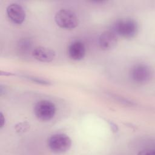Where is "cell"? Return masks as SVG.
<instances>
[{"mask_svg": "<svg viewBox=\"0 0 155 155\" xmlns=\"http://www.w3.org/2000/svg\"><path fill=\"white\" fill-rule=\"evenodd\" d=\"M50 150L55 153H63L67 151L71 146L70 137L65 134L58 133L51 136L47 141Z\"/></svg>", "mask_w": 155, "mask_h": 155, "instance_id": "3", "label": "cell"}, {"mask_svg": "<svg viewBox=\"0 0 155 155\" xmlns=\"http://www.w3.org/2000/svg\"><path fill=\"white\" fill-rule=\"evenodd\" d=\"M56 106L50 101L41 100L35 105L34 113L36 117L42 121L50 120L55 115Z\"/></svg>", "mask_w": 155, "mask_h": 155, "instance_id": "4", "label": "cell"}, {"mask_svg": "<svg viewBox=\"0 0 155 155\" xmlns=\"http://www.w3.org/2000/svg\"><path fill=\"white\" fill-rule=\"evenodd\" d=\"M54 21L59 27L67 30L74 29L79 24L76 14L68 8L59 10L54 15Z\"/></svg>", "mask_w": 155, "mask_h": 155, "instance_id": "2", "label": "cell"}, {"mask_svg": "<svg viewBox=\"0 0 155 155\" xmlns=\"http://www.w3.org/2000/svg\"><path fill=\"white\" fill-rule=\"evenodd\" d=\"M138 30V24L134 19L124 18L118 19L114 23L112 31L117 36L125 39H132L137 35Z\"/></svg>", "mask_w": 155, "mask_h": 155, "instance_id": "1", "label": "cell"}, {"mask_svg": "<svg viewBox=\"0 0 155 155\" xmlns=\"http://www.w3.org/2000/svg\"><path fill=\"white\" fill-rule=\"evenodd\" d=\"M130 76L134 82L139 84H145L151 80L152 71L147 64H137L130 69Z\"/></svg>", "mask_w": 155, "mask_h": 155, "instance_id": "5", "label": "cell"}, {"mask_svg": "<svg viewBox=\"0 0 155 155\" xmlns=\"http://www.w3.org/2000/svg\"><path fill=\"white\" fill-rule=\"evenodd\" d=\"M28 79H30L31 81H32L34 82L42 84V85H49L50 84V82L45 79H43L42 78H36V77H28Z\"/></svg>", "mask_w": 155, "mask_h": 155, "instance_id": "10", "label": "cell"}, {"mask_svg": "<svg viewBox=\"0 0 155 155\" xmlns=\"http://www.w3.org/2000/svg\"><path fill=\"white\" fill-rule=\"evenodd\" d=\"M25 123L22 122V123H20V124H18L19 126L16 125V130L18 131V132H23L24 130H26L27 128H28V125H25L24 127V124Z\"/></svg>", "mask_w": 155, "mask_h": 155, "instance_id": "11", "label": "cell"}, {"mask_svg": "<svg viewBox=\"0 0 155 155\" xmlns=\"http://www.w3.org/2000/svg\"><path fill=\"white\" fill-rule=\"evenodd\" d=\"M5 122V117H4L2 113H1V128L4 126Z\"/></svg>", "mask_w": 155, "mask_h": 155, "instance_id": "12", "label": "cell"}, {"mask_svg": "<svg viewBox=\"0 0 155 155\" xmlns=\"http://www.w3.org/2000/svg\"><path fill=\"white\" fill-rule=\"evenodd\" d=\"M8 19L14 24H21L25 19L26 13L24 8L18 3L9 4L6 8Z\"/></svg>", "mask_w": 155, "mask_h": 155, "instance_id": "6", "label": "cell"}, {"mask_svg": "<svg viewBox=\"0 0 155 155\" xmlns=\"http://www.w3.org/2000/svg\"><path fill=\"white\" fill-rule=\"evenodd\" d=\"M85 47L84 44L80 41L71 42L68 47L67 54L69 58L74 61L82 59L85 54Z\"/></svg>", "mask_w": 155, "mask_h": 155, "instance_id": "8", "label": "cell"}, {"mask_svg": "<svg viewBox=\"0 0 155 155\" xmlns=\"http://www.w3.org/2000/svg\"><path fill=\"white\" fill-rule=\"evenodd\" d=\"M117 36L113 31H105L99 38V45L103 50L114 48L117 45Z\"/></svg>", "mask_w": 155, "mask_h": 155, "instance_id": "7", "label": "cell"}, {"mask_svg": "<svg viewBox=\"0 0 155 155\" xmlns=\"http://www.w3.org/2000/svg\"><path fill=\"white\" fill-rule=\"evenodd\" d=\"M32 56L38 61L50 62L55 58L56 53L54 50L47 47H37L33 50Z\"/></svg>", "mask_w": 155, "mask_h": 155, "instance_id": "9", "label": "cell"}]
</instances>
